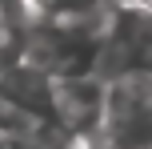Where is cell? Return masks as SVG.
<instances>
[{
	"mask_svg": "<svg viewBox=\"0 0 152 149\" xmlns=\"http://www.w3.org/2000/svg\"><path fill=\"white\" fill-rule=\"evenodd\" d=\"M0 101L16 105L20 113H28L40 125H56V117H52V77L44 69H36V64H28V61L0 69Z\"/></svg>",
	"mask_w": 152,
	"mask_h": 149,
	"instance_id": "1",
	"label": "cell"
},
{
	"mask_svg": "<svg viewBox=\"0 0 152 149\" xmlns=\"http://www.w3.org/2000/svg\"><path fill=\"white\" fill-rule=\"evenodd\" d=\"M36 8L48 24H68V20H80V16L104 8V0H36Z\"/></svg>",
	"mask_w": 152,
	"mask_h": 149,
	"instance_id": "2",
	"label": "cell"
}]
</instances>
